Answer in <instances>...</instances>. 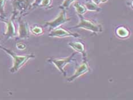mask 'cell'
I'll return each instance as SVG.
<instances>
[{"instance_id": "6da1fadb", "label": "cell", "mask_w": 133, "mask_h": 100, "mask_svg": "<svg viewBox=\"0 0 133 100\" xmlns=\"http://www.w3.org/2000/svg\"><path fill=\"white\" fill-rule=\"evenodd\" d=\"M2 49L4 50L6 52H7L10 56L13 57V66L10 69V72L11 73H15L17 70H18L20 68H21L24 64H25L26 62H27L29 59L31 58L34 57V55H26V56H18L17 55L16 53H14L13 51L10 50L6 49L5 48H3L0 46Z\"/></svg>"}, {"instance_id": "7c38bea8", "label": "cell", "mask_w": 133, "mask_h": 100, "mask_svg": "<svg viewBox=\"0 0 133 100\" xmlns=\"http://www.w3.org/2000/svg\"><path fill=\"white\" fill-rule=\"evenodd\" d=\"M85 7L86 9H88L90 11H101V8H100L99 6H98V5L95 4L93 2H88L86 3Z\"/></svg>"}, {"instance_id": "9c48e42d", "label": "cell", "mask_w": 133, "mask_h": 100, "mask_svg": "<svg viewBox=\"0 0 133 100\" xmlns=\"http://www.w3.org/2000/svg\"><path fill=\"white\" fill-rule=\"evenodd\" d=\"M69 45L74 50L79 52L83 54V56H86V53L85 49V46L82 42H70L69 44Z\"/></svg>"}, {"instance_id": "3957f363", "label": "cell", "mask_w": 133, "mask_h": 100, "mask_svg": "<svg viewBox=\"0 0 133 100\" xmlns=\"http://www.w3.org/2000/svg\"><path fill=\"white\" fill-rule=\"evenodd\" d=\"M66 13L65 10H62V11L59 13L57 18L54 20L50 22L46 23V25H49L50 26V29L53 30L54 29L59 27L60 25L64 24L65 22H67L70 20V19L66 18Z\"/></svg>"}, {"instance_id": "5b68a950", "label": "cell", "mask_w": 133, "mask_h": 100, "mask_svg": "<svg viewBox=\"0 0 133 100\" xmlns=\"http://www.w3.org/2000/svg\"><path fill=\"white\" fill-rule=\"evenodd\" d=\"M75 53H73L70 56H69L67 58H51L50 61L53 63L55 66L58 68L61 72L62 74H65V71L63 70V68L65 66L69 63H70L72 59H73V57Z\"/></svg>"}, {"instance_id": "ac0fdd59", "label": "cell", "mask_w": 133, "mask_h": 100, "mask_svg": "<svg viewBox=\"0 0 133 100\" xmlns=\"http://www.w3.org/2000/svg\"><path fill=\"white\" fill-rule=\"evenodd\" d=\"M42 0H34V2L31 5V8H35L36 6H38V5H40L41 4Z\"/></svg>"}, {"instance_id": "7a4b0ae2", "label": "cell", "mask_w": 133, "mask_h": 100, "mask_svg": "<svg viewBox=\"0 0 133 100\" xmlns=\"http://www.w3.org/2000/svg\"><path fill=\"white\" fill-rule=\"evenodd\" d=\"M80 18V22L79 24L76 26L74 28H82L86 30L91 31L92 32L99 33L102 31V27L99 25L95 24L90 20L85 19L82 15L78 14Z\"/></svg>"}, {"instance_id": "d6986e66", "label": "cell", "mask_w": 133, "mask_h": 100, "mask_svg": "<svg viewBox=\"0 0 133 100\" xmlns=\"http://www.w3.org/2000/svg\"><path fill=\"white\" fill-rule=\"evenodd\" d=\"M17 48H18L19 49H21V50H22V49H24L26 48V46H25V45H24V44H18L17 45Z\"/></svg>"}, {"instance_id": "8fae6325", "label": "cell", "mask_w": 133, "mask_h": 100, "mask_svg": "<svg viewBox=\"0 0 133 100\" xmlns=\"http://www.w3.org/2000/svg\"><path fill=\"white\" fill-rule=\"evenodd\" d=\"M117 34L121 38H127L130 35V31L125 27H119L117 29Z\"/></svg>"}, {"instance_id": "ba28073f", "label": "cell", "mask_w": 133, "mask_h": 100, "mask_svg": "<svg viewBox=\"0 0 133 100\" xmlns=\"http://www.w3.org/2000/svg\"><path fill=\"white\" fill-rule=\"evenodd\" d=\"M13 2L15 11H23L28 6L30 0H13Z\"/></svg>"}, {"instance_id": "52a82bcc", "label": "cell", "mask_w": 133, "mask_h": 100, "mask_svg": "<svg viewBox=\"0 0 133 100\" xmlns=\"http://www.w3.org/2000/svg\"><path fill=\"white\" fill-rule=\"evenodd\" d=\"M18 33L20 38H27L29 37V30L26 22L24 21L19 22Z\"/></svg>"}, {"instance_id": "ffe728a7", "label": "cell", "mask_w": 133, "mask_h": 100, "mask_svg": "<svg viewBox=\"0 0 133 100\" xmlns=\"http://www.w3.org/2000/svg\"><path fill=\"white\" fill-rule=\"evenodd\" d=\"M92 2H93L96 5H99L101 2H102V0H92Z\"/></svg>"}, {"instance_id": "2e32d148", "label": "cell", "mask_w": 133, "mask_h": 100, "mask_svg": "<svg viewBox=\"0 0 133 100\" xmlns=\"http://www.w3.org/2000/svg\"><path fill=\"white\" fill-rule=\"evenodd\" d=\"M51 4V0H42L40 5L42 7H48Z\"/></svg>"}, {"instance_id": "e0dca14e", "label": "cell", "mask_w": 133, "mask_h": 100, "mask_svg": "<svg viewBox=\"0 0 133 100\" xmlns=\"http://www.w3.org/2000/svg\"><path fill=\"white\" fill-rule=\"evenodd\" d=\"M32 31L33 33L36 34H42L43 33V30L42 29L39 28V27H36L33 28L32 29Z\"/></svg>"}, {"instance_id": "5bb4252c", "label": "cell", "mask_w": 133, "mask_h": 100, "mask_svg": "<svg viewBox=\"0 0 133 100\" xmlns=\"http://www.w3.org/2000/svg\"><path fill=\"white\" fill-rule=\"evenodd\" d=\"M74 1L75 0H65L59 8H61L62 10H65V9L68 8L70 4H71V3H73Z\"/></svg>"}, {"instance_id": "9a60e30c", "label": "cell", "mask_w": 133, "mask_h": 100, "mask_svg": "<svg viewBox=\"0 0 133 100\" xmlns=\"http://www.w3.org/2000/svg\"><path fill=\"white\" fill-rule=\"evenodd\" d=\"M6 0H0V14L2 17L5 16L4 6Z\"/></svg>"}, {"instance_id": "8992f818", "label": "cell", "mask_w": 133, "mask_h": 100, "mask_svg": "<svg viewBox=\"0 0 133 100\" xmlns=\"http://www.w3.org/2000/svg\"><path fill=\"white\" fill-rule=\"evenodd\" d=\"M89 70V66L86 61H84L82 64L77 69V70L73 76L68 78V81L71 82L73 81L78 77L83 75V74L86 73Z\"/></svg>"}, {"instance_id": "4fadbf2b", "label": "cell", "mask_w": 133, "mask_h": 100, "mask_svg": "<svg viewBox=\"0 0 133 100\" xmlns=\"http://www.w3.org/2000/svg\"><path fill=\"white\" fill-rule=\"evenodd\" d=\"M74 8L76 9L77 12L78 14H81V15H82V14H85L86 12V8L84 6L82 5L78 2H77L75 3L74 4Z\"/></svg>"}, {"instance_id": "30bf717a", "label": "cell", "mask_w": 133, "mask_h": 100, "mask_svg": "<svg viewBox=\"0 0 133 100\" xmlns=\"http://www.w3.org/2000/svg\"><path fill=\"white\" fill-rule=\"evenodd\" d=\"M7 24V30L6 32V36L8 38H11L16 35L15 28L12 21V19H10L8 22H6Z\"/></svg>"}, {"instance_id": "277c9868", "label": "cell", "mask_w": 133, "mask_h": 100, "mask_svg": "<svg viewBox=\"0 0 133 100\" xmlns=\"http://www.w3.org/2000/svg\"><path fill=\"white\" fill-rule=\"evenodd\" d=\"M49 36L51 37H59V38H63L65 37H78L80 36L76 33H71L70 31L66 30L62 28H56L54 29L51 30V32L49 34Z\"/></svg>"}]
</instances>
